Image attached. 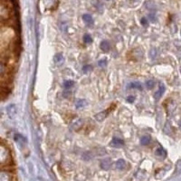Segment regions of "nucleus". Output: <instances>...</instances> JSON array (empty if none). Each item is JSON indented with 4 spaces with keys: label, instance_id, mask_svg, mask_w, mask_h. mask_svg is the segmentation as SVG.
Listing matches in <instances>:
<instances>
[{
    "label": "nucleus",
    "instance_id": "1a4fd4ad",
    "mask_svg": "<svg viewBox=\"0 0 181 181\" xmlns=\"http://www.w3.org/2000/svg\"><path fill=\"white\" fill-rule=\"evenodd\" d=\"M86 105H87V102H86L84 99H79V100H77L76 102H75V106H76V108L77 109L83 108V107H85Z\"/></svg>",
    "mask_w": 181,
    "mask_h": 181
},
{
    "label": "nucleus",
    "instance_id": "f8f14e48",
    "mask_svg": "<svg viewBox=\"0 0 181 181\" xmlns=\"http://www.w3.org/2000/svg\"><path fill=\"white\" fill-rule=\"evenodd\" d=\"M110 159H105V160H102V162H101V167L103 168V169H108L110 167Z\"/></svg>",
    "mask_w": 181,
    "mask_h": 181
},
{
    "label": "nucleus",
    "instance_id": "f3484780",
    "mask_svg": "<svg viewBox=\"0 0 181 181\" xmlns=\"http://www.w3.org/2000/svg\"><path fill=\"white\" fill-rule=\"evenodd\" d=\"M62 61H63V55H62V54H57L54 56V62L56 64L61 63Z\"/></svg>",
    "mask_w": 181,
    "mask_h": 181
},
{
    "label": "nucleus",
    "instance_id": "bb28decb",
    "mask_svg": "<svg viewBox=\"0 0 181 181\" xmlns=\"http://www.w3.org/2000/svg\"><path fill=\"white\" fill-rule=\"evenodd\" d=\"M136 1H137V0H136Z\"/></svg>",
    "mask_w": 181,
    "mask_h": 181
},
{
    "label": "nucleus",
    "instance_id": "5701e85b",
    "mask_svg": "<svg viewBox=\"0 0 181 181\" xmlns=\"http://www.w3.org/2000/svg\"><path fill=\"white\" fill-rule=\"evenodd\" d=\"M134 100H135V98H134L133 96H129V97H128V99H127V101H128L129 102H134Z\"/></svg>",
    "mask_w": 181,
    "mask_h": 181
},
{
    "label": "nucleus",
    "instance_id": "b1692460",
    "mask_svg": "<svg viewBox=\"0 0 181 181\" xmlns=\"http://www.w3.org/2000/svg\"><path fill=\"white\" fill-rule=\"evenodd\" d=\"M149 17L151 18V21H152V19H153V21H155V17H154V15H149Z\"/></svg>",
    "mask_w": 181,
    "mask_h": 181
},
{
    "label": "nucleus",
    "instance_id": "9d476101",
    "mask_svg": "<svg viewBox=\"0 0 181 181\" xmlns=\"http://www.w3.org/2000/svg\"><path fill=\"white\" fill-rule=\"evenodd\" d=\"M83 21L88 25H91L93 24V19H92V17L89 15V14H85L83 16Z\"/></svg>",
    "mask_w": 181,
    "mask_h": 181
},
{
    "label": "nucleus",
    "instance_id": "2eb2a0df",
    "mask_svg": "<svg viewBox=\"0 0 181 181\" xmlns=\"http://www.w3.org/2000/svg\"><path fill=\"white\" fill-rule=\"evenodd\" d=\"M83 41H84L85 44H90L92 42V38L89 34H85L83 36Z\"/></svg>",
    "mask_w": 181,
    "mask_h": 181
},
{
    "label": "nucleus",
    "instance_id": "0eeeda50",
    "mask_svg": "<svg viewBox=\"0 0 181 181\" xmlns=\"http://www.w3.org/2000/svg\"><path fill=\"white\" fill-rule=\"evenodd\" d=\"M151 142V137L149 135H145L143 137H141V143L143 146H147Z\"/></svg>",
    "mask_w": 181,
    "mask_h": 181
},
{
    "label": "nucleus",
    "instance_id": "4be33fe9",
    "mask_svg": "<svg viewBox=\"0 0 181 181\" xmlns=\"http://www.w3.org/2000/svg\"><path fill=\"white\" fill-rule=\"evenodd\" d=\"M106 64H107L106 60H101V61H99V63H98V65L101 66V67H103V66H105Z\"/></svg>",
    "mask_w": 181,
    "mask_h": 181
},
{
    "label": "nucleus",
    "instance_id": "a211bd4d",
    "mask_svg": "<svg viewBox=\"0 0 181 181\" xmlns=\"http://www.w3.org/2000/svg\"><path fill=\"white\" fill-rule=\"evenodd\" d=\"M73 86V82L72 81H66V82H64V88L65 89H70L71 87Z\"/></svg>",
    "mask_w": 181,
    "mask_h": 181
},
{
    "label": "nucleus",
    "instance_id": "412c9836",
    "mask_svg": "<svg viewBox=\"0 0 181 181\" xmlns=\"http://www.w3.org/2000/svg\"><path fill=\"white\" fill-rule=\"evenodd\" d=\"M83 72H90V70H91V66H90V65H84V66L83 67Z\"/></svg>",
    "mask_w": 181,
    "mask_h": 181
},
{
    "label": "nucleus",
    "instance_id": "39448f33",
    "mask_svg": "<svg viewBox=\"0 0 181 181\" xmlns=\"http://www.w3.org/2000/svg\"><path fill=\"white\" fill-rule=\"evenodd\" d=\"M100 47H101V49H102L103 52L107 53V52L110 51V45L108 41H102V42L101 43V44H100Z\"/></svg>",
    "mask_w": 181,
    "mask_h": 181
},
{
    "label": "nucleus",
    "instance_id": "6ab92c4d",
    "mask_svg": "<svg viewBox=\"0 0 181 181\" xmlns=\"http://www.w3.org/2000/svg\"><path fill=\"white\" fill-rule=\"evenodd\" d=\"M14 140L16 141H17V142H20V141H22V140H25V139L22 135H20V134H16L15 137H14Z\"/></svg>",
    "mask_w": 181,
    "mask_h": 181
},
{
    "label": "nucleus",
    "instance_id": "f257e3e1",
    "mask_svg": "<svg viewBox=\"0 0 181 181\" xmlns=\"http://www.w3.org/2000/svg\"><path fill=\"white\" fill-rule=\"evenodd\" d=\"M0 160H1L2 165H5L6 163L8 162V160H11V157H10L9 151H8V149L4 146V144H2V146H1Z\"/></svg>",
    "mask_w": 181,
    "mask_h": 181
},
{
    "label": "nucleus",
    "instance_id": "7ed1b4c3",
    "mask_svg": "<svg viewBox=\"0 0 181 181\" xmlns=\"http://www.w3.org/2000/svg\"><path fill=\"white\" fill-rule=\"evenodd\" d=\"M108 112H110V110H104V111H102V112H99V113H97V114L94 116V118L96 119V121H103V120L107 117Z\"/></svg>",
    "mask_w": 181,
    "mask_h": 181
},
{
    "label": "nucleus",
    "instance_id": "4468645a",
    "mask_svg": "<svg viewBox=\"0 0 181 181\" xmlns=\"http://www.w3.org/2000/svg\"><path fill=\"white\" fill-rule=\"evenodd\" d=\"M145 6L149 9V10H152V9H155L156 8V6H155V3L153 1H147L145 3Z\"/></svg>",
    "mask_w": 181,
    "mask_h": 181
},
{
    "label": "nucleus",
    "instance_id": "dca6fc26",
    "mask_svg": "<svg viewBox=\"0 0 181 181\" xmlns=\"http://www.w3.org/2000/svg\"><path fill=\"white\" fill-rule=\"evenodd\" d=\"M154 84H155V83H154V81H152V80H148V81H147V83H146V87L148 88V89H152L153 87H154Z\"/></svg>",
    "mask_w": 181,
    "mask_h": 181
},
{
    "label": "nucleus",
    "instance_id": "aec40b11",
    "mask_svg": "<svg viewBox=\"0 0 181 181\" xmlns=\"http://www.w3.org/2000/svg\"><path fill=\"white\" fill-rule=\"evenodd\" d=\"M141 24L143 25V26H148V19L147 18H141Z\"/></svg>",
    "mask_w": 181,
    "mask_h": 181
},
{
    "label": "nucleus",
    "instance_id": "f03ea898",
    "mask_svg": "<svg viewBox=\"0 0 181 181\" xmlns=\"http://www.w3.org/2000/svg\"><path fill=\"white\" fill-rule=\"evenodd\" d=\"M110 146L114 147V148H121L124 145V141L119 138H114L111 141H110Z\"/></svg>",
    "mask_w": 181,
    "mask_h": 181
},
{
    "label": "nucleus",
    "instance_id": "20e7f679",
    "mask_svg": "<svg viewBox=\"0 0 181 181\" xmlns=\"http://www.w3.org/2000/svg\"><path fill=\"white\" fill-rule=\"evenodd\" d=\"M165 90H166V88H165V86H164V84H160V88H159V90H157L155 93H154V98L156 99V100H158V99H160L161 96H162L163 94H164V92H165Z\"/></svg>",
    "mask_w": 181,
    "mask_h": 181
},
{
    "label": "nucleus",
    "instance_id": "9b49d317",
    "mask_svg": "<svg viewBox=\"0 0 181 181\" xmlns=\"http://www.w3.org/2000/svg\"><path fill=\"white\" fill-rule=\"evenodd\" d=\"M156 156L160 157V158L164 159V158L167 156V151H166L163 148H157V150H156Z\"/></svg>",
    "mask_w": 181,
    "mask_h": 181
},
{
    "label": "nucleus",
    "instance_id": "6e6552de",
    "mask_svg": "<svg viewBox=\"0 0 181 181\" xmlns=\"http://www.w3.org/2000/svg\"><path fill=\"white\" fill-rule=\"evenodd\" d=\"M1 181H13L12 179V177L10 176V174H8L7 172H5V171H2L1 172V179H0Z\"/></svg>",
    "mask_w": 181,
    "mask_h": 181
},
{
    "label": "nucleus",
    "instance_id": "a878e982",
    "mask_svg": "<svg viewBox=\"0 0 181 181\" xmlns=\"http://www.w3.org/2000/svg\"><path fill=\"white\" fill-rule=\"evenodd\" d=\"M180 72H181V70H180Z\"/></svg>",
    "mask_w": 181,
    "mask_h": 181
},
{
    "label": "nucleus",
    "instance_id": "423d86ee",
    "mask_svg": "<svg viewBox=\"0 0 181 181\" xmlns=\"http://www.w3.org/2000/svg\"><path fill=\"white\" fill-rule=\"evenodd\" d=\"M116 168L119 169V170H123L125 168H126V162L124 160H119L117 162H116Z\"/></svg>",
    "mask_w": 181,
    "mask_h": 181
},
{
    "label": "nucleus",
    "instance_id": "393cba45",
    "mask_svg": "<svg viewBox=\"0 0 181 181\" xmlns=\"http://www.w3.org/2000/svg\"><path fill=\"white\" fill-rule=\"evenodd\" d=\"M180 127H181V121H180Z\"/></svg>",
    "mask_w": 181,
    "mask_h": 181
},
{
    "label": "nucleus",
    "instance_id": "ddd939ff",
    "mask_svg": "<svg viewBox=\"0 0 181 181\" xmlns=\"http://www.w3.org/2000/svg\"><path fill=\"white\" fill-rule=\"evenodd\" d=\"M129 87L131 89H137V90H142V85L141 84V83H138V82H134V83H131Z\"/></svg>",
    "mask_w": 181,
    "mask_h": 181
}]
</instances>
